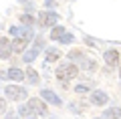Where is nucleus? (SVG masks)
Returning a JSON list of instances; mask_svg holds the SVG:
<instances>
[{
    "label": "nucleus",
    "instance_id": "nucleus-19",
    "mask_svg": "<svg viewBox=\"0 0 121 119\" xmlns=\"http://www.w3.org/2000/svg\"><path fill=\"white\" fill-rule=\"evenodd\" d=\"M2 113H6V101L0 97V115H2Z\"/></svg>",
    "mask_w": 121,
    "mask_h": 119
},
{
    "label": "nucleus",
    "instance_id": "nucleus-14",
    "mask_svg": "<svg viewBox=\"0 0 121 119\" xmlns=\"http://www.w3.org/2000/svg\"><path fill=\"white\" fill-rule=\"evenodd\" d=\"M39 57V48H30V51H24V63H30Z\"/></svg>",
    "mask_w": 121,
    "mask_h": 119
},
{
    "label": "nucleus",
    "instance_id": "nucleus-15",
    "mask_svg": "<svg viewBox=\"0 0 121 119\" xmlns=\"http://www.w3.org/2000/svg\"><path fill=\"white\" fill-rule=\"evenodd\" d=\"M18 113H20V117L22 119H30V115H35V113H32V111H30V107H28V103H26V105H20V107H18Z\"/></svg>",
    "mask_w": 121,
    "mask_h": 119
},
{
    "label": "nucleus",
    "instance_id": "nucleus-3",
    "mask_svg": "<svg viewBox=\"0 0 121 119\" xmlns=\"http://www.w3.org/2000/svg\"><path fill=\"white\" fill-rule=\"evenodd\" d=\"M28 107H30V111L35 115H48V107L44 105V101L39 99V97H30L28 99Z\"/></svg>",
    "mask_w": 121,
    "mask_h": 119
},
{
    "label": "nucleus",
    "instance_id": "nucleus-20",
    "mask_svg": "<svg viewBox=\"0 0 121 119\" xmlns=\"http://www.w3.org/2000/svg\"><path fill=\"white\" fill-rule=\"evenodd\" d=\"M20 20H22V22H26V24H30V22H32V18H30L28 14H22V16H20Z\"/></svg>",
    "mask_w": 121,
    "mask_h": 119
},
{
    "label": "nucleus",
    "instance_id": "nucleus-21",
    "mask_svg": "<svg viewBox=\"0 0 121 119\" xmlns=\"http://www.w3.org/2000/svg\"><path fill=\"white\" fill-rule=\"evenodd\" d=\"M6 119H16V115H6Z\"/></svg>",
    "mask_w": 121,
    "mask_h": 119
},
{
    "label": "nucleus",
    "instance_id": "nucleus-11",
    "mask_svg": "<svg viewBox=\"0 0 121 119\" xmlns=\"http://www.w3.org/2000/svg\"><path fill=\"white\" fill-rule=\"evenodd\" d=\"M26 79H28V83H32V85H36V83L40 81L39 73H36V71H35L32 67H28V69H26Z\"/></svg>",
    "mask_w": 121,
    "mask_h": 119
},
{
    "label": "nucleus",
    "instance_id": "nucleus-10",
    "mask_svg": "<svg viewBox=\"0 0 121 119\" xmlns=\"http://www.w3.org/2000/svg\"><path fill=\"white\" fill-rule=\"evenodd\" d=\"M4 77H8L12 81H22V79H24V71H20V69H8V71L4 73Z\"/></svg>",
    "mask_w": 121,
    "mask_h": 119
},
{
    "label": "nucleus",
    "instance_id": "nucleus-5",
    "mask_svg": "<svg viewBox=\"0 0 121 119\" xmlns=\"http://www.w3.org/2000/svg\"><path fill=\"white\" fill-rule=\"evenodd\" d=\"M89 101L93 103V105H97V107H103L105 103L109 101V97H107V93H105V91H93V93H91V97H89Z\"/></svg>",
    "mask_w": 121,
    "mask_h": 119
},
{
    "label": "nucleus",
    "instance_id": "nucleus-6",
    "mask_svg": "<svg viewBox=\"0 0 121 119\" xmlns=\"http://www.w3.org/2000/svg\"><path fill=\"white\" fill-rule=\"evenodd\" d=\"M32 38V34H28V36H18L12 40V51L16 53H24V48L28 47V40Z\"/></svg>",
    "mask_w": 121,
    "mask_h": 119
},
{
    "label": "nucleus",
    "instance_id": "nucleus-8",
    "mask_svg": "<svg viewBox=\"0 0 121 119\" xmlns=\"http://www.w3.org/2000/svg\"><path fill=\"white\" fill-rule=\"evenodd\" d=\"M12 53V43H8V38H0V59H8Z\"/></svg>",
    "mask_w": 121,
    "mask_h": 119
},
{
    "label": "nucleus",
    "instance_id": "nucleus-18",
    "mask_svg": "<svg viewBox=\"0 0 121 119\" xmlns=\"http://www.w3.org/2000/svg\"><path fill=\"white\" fill-rule=\"evenodd\" d=\"M89 91V85H77L75 87V93H87Z\"/></svg>",
    "mask_w": 121,
    "mask_h": 119
},
{
    "label": "nucleus",
    "instance_id": "nucleus-13",
    "mask_svg": "<svg viewBox=\"0 0 121 119\" xmlns=\"http://www.w3.org/2000/svg\"><path fill=\"white\" fill-rule=\"evenodd\" d=\"M105 117H107V119H119L121 117V109H119V107H111V109L105 111Z\"/></svg>",
    "mask_w": 121,
    "mask_h": 119
},
{
    "label": "nucleus",
    "instance_id": "nucleus-17",
    "mask_svg": "<svg viewBox=\"0 0 121 119\" xmlns=\"http://www.w3.org/2000/svg\"><path fill=\"white\" fill-rule=\"evenodd\" d=\"M59 40H60L63 44H67V43H73V34H71V32H65L63 36L59 38Z\"/></svg>",
    "mask_w": 121,
    "mask_h": 119
},
{
    "label": "nucleus",
    "instance_id": "nucleus-2",
    "mask_svg": "<svg viewBox=\"0 0 121 119\" xmlns=\"http://www.w3.org/2000/svg\"><path fill=\"white\" fill-rule=\"evenodd\" d=\"M4 93H6V97H8L10 101H22V99L28 97L26 89H22V87H18V85H6Z\"/></svg>",
    "mask_w": 121,
    "mask_h": 119
},
{
    "label": "nucleus",
    "instance_id": "nucleus-4",
    "mask_svg": "<svg viewBox=\"0 0 121 119\" xmlns=\"http://www.w3.org/2000/svg\"><path fill=\"white\" fill-rule=\"evenodd\" d=\"M56 20H59L56 12H40V16H39L40 26H56Z\"/></svg>",
    "mask_w": 121,
    "mask_h": 119
},
{
    "label": "nucleus",
    "instance_id": "nucleus-1",
    "mask_svg": "<svg viewBox=\"0 0 121 119\" xmlns=\"http://www.w3.org/2000/svg\"><path fill=\"white\" fill-rule=\"evenodd\" d=\"M77 67H75V63H65V65H59L55 71L56 79L59 81H71V79H75L77 77Z\"/></svg>",
    "mask_w": 121,
    "mask_h": 119
},
{
    "label": "nucleus",
    "instance_id": "nucleus-16",
    "mask_svg": "<svg viewBox=\"0 0 121 119\" xmlns=\"http://www.w3.org/2000/svg\"><path fill=\"white\" fill-rule=\"evenodd\" d=\"M63 34H65V28H63V26H55V28H52V32H51V38L59 40V38L63 36Z\"/></svg>",
    "mask_w": 121,
    "mask_h": 119
},
{
    "label": "nucleus",
    "instance_id": "nucleus-7",
    "mask_svg": "<svg viewBox=\"0 0 121 119\" xmlns=\"http://www.w3.org/2000/svg\"><path fill=\"white\" fill-rule=\"evenodd\" d=\"M119 59H121V55H119L117 48H109V51L105 53V65H109V67H115V65L119 63Z\"/></svg>",
    "mask_w": 121,
    "mask_h": 119
},
{
    "label": "nucleus",
    "instance_id": "nucleus-9",
    "mask_svg": "<svg viewBox=\"0 0 121 119\" xmlns=\"http://www.w3.org/2000/svg\"><path fill=\"white\" fill-rule=\"evenodd\" d=\"M39 97L43 99V101H48V103H52V105H60V103H63V101H60V99L56 97L55 93H52V91H48V89H43Z\"/></svg>",
    "mask_w": 121,
    "mask_h": 119
},
{
    "label": "nucleus",
    "instance_id": "nucleus-12",
    "mask_svg": "<svg viewBox=\"0 0 121 119\" xmlns=\"http://www.w3.org/2000/svg\"><path fill=\"white\" fill-rule=\"evenodd\" d=\"M60 59V51L59 48H47V61L48 63H55Z\"/></svg>",
    "mask_w": 121,
    "mask_h": 119
}]
</instances>
